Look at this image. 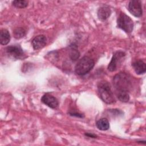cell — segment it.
<instances>
[{
    "mask_svg": "<svg viewBox=\"0 0 146 146\" xmlns=\"http://www.w3.org/2000/svg\"><path fill=\"white\" fill-rule=\"evenodd\" d=\"M113 84L116 90V94L119 92L129 93L131 87V80L127 74L120 72L113 77Z\"/></svg>",
    "mask_w": 146,
    "mask_h": 146,
    "instance_id": "cell-1",
    "label": "cell"
},
{
    "mask_svg": "<svg viewBox=\"0 0 146 146\" xmlns=\"http://www.w3.org/2000/svg\"><path fill=\"white\" fill-rule=\"evenodd\" d=\"M98 94L100 98L107 104H112L115 102L110 84L106 80H102L98 83Z\"/></svg>",
    "mask_w": 146,
    "mask_h": 146,
    "instance_id": "cell-2",
    "label": "cell"
},
{
    "mask_svg": "<svg viewBox=\"0 0 146 146\" xmlns=\"http://www.w3.org/2000/svg\"><path fill=\"white\" fill-rule=\"evenodd\" d=\"M94 64L95 62L92 58L84 56L76 63L75 67V72L78 75H84L93 68Z\"/></svg>",
    "mask_w": 146,
    "mask_h": 146,
    "instance_id": "cell-3",
    "label": "cell"
},
{
    "mask_svg": "<svg viewBox=\"0 0 146 146\" xmlns=\"http://www.w3.org/2000/svg\"><path fill=\"white\" fill-rule=\"evenodd\" d=\"M117 27L126 33H131L133 29V22L132 19L123 12H120L117 19Z\"/></svg>",
    "mask_w": 146,
    "mask_h": 146,
    "instance_id": "cell-4",
    "label": "cell"
},
{
    "mask_svg": "<svg viewBox=\"0 0 146 146\" xmlns=\"http://www.w3.org/2000/svg\"><path fill=\"white\" fill-rule=\"evenodd\" d=\"M125 55L124 52L122 51H118L115 52L108 66V70L111 72L115 71L120 64L123 60V59Z\"/></svg>",
    "mask_w": 146,
    "mask_h": 146,
    "instance_id": "cell-5",
    "label": "cell"
},
{
    "mask_svg": "<svg viewBox=\"0 0 146 146\" xmlns=\"http://www.w3.org/2000/svg\"><path fill=\"white\" fill-rule=\"evenodd\" d=\"M6 54L14 59H22L24 56V52L19 45H11L5 48Z\"/></svg>",
    "mask_w": 146,
    "mask_h": 146,
    "instance_id": "cell-6",
    "label": "cell"
},
{
    "mask_svg": "<svg viewBox=\"0 0 146 146\" xmlns=\"http://www.w3.org/2000/svg\"><path fill=\"white\" fill-rule=\"evenodd\" d=\"M128 9L129 13L136 17H140L143 14L141 2L139 0H132L128 3Z\"/></svg>",
    "mask_w": 146,
    "mask_h": 146,
    "instance_id": "cell-7",
    "label": "cell"
},
{
    "mask_svg": "<svg viewBox=\"0 0 146 146\" xmlns=\"http://www.w3.org/2000/svg\"><path fill=\"white\" fill-rule=\"evenodd\" d=\"M41 101L43 103L53 109L56 108L59 105V102L57 99L49 93L45 94L42 97Z\"/></svg>",
    "mask_w": 146,
    "mask_h": 146,
    "instance_id": "cell-8",
    "label": "cell"
},
{
    "mask_svg": "<svg viewBox=\"0 0 146 146\" xmlns=\"http://www.w3.org/2000/svg\"><path fill=\"white\" fill-rule=\"evenodd\" d=\"M47 39L43 35L36 36L31 41L34 50H39L44 47L46 44Z\"/></svg>",
    "mask_w": 146,
    "mask_h": 146,
    "instance_id": "cell-9",
    "label": "cell"
},
{
    "mask_svg": "<svg viewBox=\"0 0 146 146\" xmlns=\"http://www.w3.org/2000/svg\"><path fill=\"white\" fill-rule=\"evenodd\" d=\"M111 14V10L108 6H103L100 7L98 11V18L102 21H104L107 20Z\"/></svg>",
    "mask_w": 146,
    "mask_h": 146,
    "instance_id": "cell-10",
    "label": "cell"
},
{
    "mask_svg": "<svg viewBox=\"0 0 146 146\" xmlns=\"http://www.w3.org/2000/svg\"><path fill=\"white\" fill-rule=\"evenodd\" d=\"M132 66L137 74H143L146 71V65L141 60H137L132 63Z\"/></svg>",
    "mask_w": 146,
    "mask_h": 146,
    "instance_id": "cell-11",
    "label": "cell"
},
{
    "mask_svg": "<svg viewBox=\"0 0 146 146\" xmlns=\"http://www.w3.org/2000/svg\"><path fill=\"white\" fill-rule=\"evenodd\" d=\"M10 40V35L7 30L3 29L0 32V43L2 45L7 44Z\"/></svg>",
    "mask_w": 146,
    "mask_h": 146,
    "instance_id": "cell-12",
    "label": "cell"
},
{
    "mask_svg": "<svg viewBox=\"0 0 146 146\" xmlns=\"http://www.w3.org/2000/svg\"><path fill=\"white\" fill-rule=\"evenodd\" d=\"M70 51H69V56L70 59L73 60H76L79 56H80V53L79 51L78 50L77 46L74 43L70 45Z\"/></svg>",
    "mask_w": 146,
    "mask_h": 146,
    "instance_id": "cell-13",
    "label": "cell"
},
{
    "mask_svg": "<svg viewBox=\"0 0 146 146\" xmlns=\"http://www.w3.org/2000/svg\"><path fill=\"white\" fill-rule=\"evenodd\" d=\"M97 128L101 131H106L110 128V123L107 119L101 118L96 121V123Z\"/></svg>",
    "mask_w": 146,
    "mask_h": 146,
    "instance_id": "cell-14",
    "label": "cell"
},
{
    "mask_svg": "<svg viewBox=\"0 0 146 146\" xmlns=\"http://www.w3.org/2000/svg\"><path fill=\"white\" fill-rule=\"evenodd\" d=\"M26 33V30L23 27H17L13 31V35L16 39H20L23 37Z\"/></svg>",
    "mask_w": 146,
    "mask_h": 146,
    "instance_id": "cell-15",
    "label": "cell"
},
{
    "mask_svg": "<svg viewBox=\"0 0 146 146\" xmlns=\"http://www.w3.org/2000/svg\"><path fill=\"white\" fill-rule=\"evenodd\" d=\"M28 1L25 0H15L12 2V5L17 8H25L28 5Z\"/></svg>",
    "mask_w": 146,
    "mask_h": 146,
    "instance_id": "cell-16",
    "label": "cell"
},
{
    "mask_svg": "<svg viewBox=\"0 0 146 146\" xmlns=\"http://www.w3.org/2000/svg\"><path fill=\"white\" fill-rule=\"evenodd\" d=\"M70 115L73 116H76V117H83L84 116L83 115V114L82 113H79L78 112H69Z\"/></svg>",
    "mask_w": 146,
    "mask_h": 146,
    "instance_id": "cell-17",
    "label": "cell"
},
{
    "mask_svg": "<svg viewBox=\"0 0 146 146\" xmlns=\"http://www.w3.org/2000/svg\"><path fill=\"white\" fill-rule=\"evenodd\" d=\"M85 135H86V136H88V137H94V138L96 137V135H94V134H91V133H85Z\"/></svg>",
    "mask_w": 146,
    "mask_h": 146,
    "instance_id": "cell-18",
    "label": "cell"
}]
</instances>
